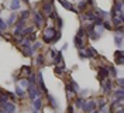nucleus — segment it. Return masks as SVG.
Instances as JSON below:
<instances>
[{"label": "nucleus", "instance_id": "f257e3e1", "mask_svg": "<svg viewBox=\"0 0 124 113\" xmlns=\"http://www.w3.org/2000/svg\"><path fill=\"white\" fill-rule=\"evenodd\" d=\"M27 93H28V98H30L31 100H34V99L39 98L41 90H39L38 85H28V88H27Z\"/></svg>", "mask_w": 124, "mask_h": 113}, {"label": "nucleus", "instance_id": "f03ea898", "mask_svg": "<svg viewBox=\"0 0 124 113\" xmlns=\"http://www.w3.org/2000/svg\"><path fill=\"white\" fill-rule=\"evenodd\" d=\"M55 34H56V30H55L54 27H46L45 30H44V41H45L46 44H51V41H52Z\"/></svg>", "mask_w": 124, "mask_h": 113}, {"label": "nucleus", "instance_id": "7ed1b4c3", "mask_svg": "<svg viewBox=\"0 0 124 113\" xmlns=\"http://www.w3.org/2000/svg\"><path fill=\"white\" fill-rule=\"evenodd\" d=\"M0 110L3 113H14L16 112V105L11 102H7L4 105H0Z\"/></svg>", "mask_w": 124, "mask_h": 113}, {"label": "nucleus", "instance_id": "20e7f679", "mask_svg": "<svg viewBox=\"0 0 124 113\" xmlns=\"http://www.w3.org/2000/svg\"><path fill=\"white\" fill-rule=\"evenodd\" d=\"M21 48H23V54L25 57H31L32 55V51H31V44L27 41V38H24V41L21 43Z\"/></svg>", "mask_w": 124, "mask_h": 113}, {"label": "nucleus", "instance_id": "39448f33", "mask_svg": "<svg viewBox=\"0 0 124 113\" xmlns=\"http://www.w3.org/2000/svg\"><path fill=\"white\" fill-rule=\"evenodd\" d=\"M82 110L85 113H90V112H93V110H96V102L94 100H87V102H85V106L82 107Z\"/></svg>", "mask_w": 124, "mask_h": 113}, {"label": "nucleus", "instance_id": "423d86ee", "mask_svg": "<svg viewBox=\"0 0 124 113\" xmlns=\"http://www.w3.org/2000/svg\"><path fill=\"white\" fill-rule=\"evenodd\" d=\"M54 11V6H52V1L51 0H46L45 3L42 4V13L46 16H51V13Z\"/></svg>", "mask_w": 124, "mask_h": 113}, {"label": "nucleus", "instance_id": "0eeeda50", "mask_svg": "<svg viewBox=\"0 0 124 113\" xmlns=\"http://www.w3.org/2000/svg\"><path fill=\"white\" fill-rule=\"evenodd\" d=\"M107 76H108L107 67H100L99 68V71H97V78H99V81L103 82L104 79H107Z\"/></svg>", "mask_w": 124, "mask_h": 113}, {"label": "nucleus", "instance_id": "6e6552de", "mask_svg": "<svg viewBox=\"0 0 124 113\" xmlns=\"http://www.w3.org/2000/svg\"><path fill=\"white\" fill-rule=\"evenodd\" d=\"M101 86H103V92L104 93H111V86H113V82L110 79H104L101 82Z\"/></svg>", "mask_w": 124, "mask_h": 113}, {"label": "nucleus", "instance_id": "1a4fd4ad", "mask_svg": "<svg viewBox=\"0 0 124 113\" xmlns=\"http://www.w3.org/2000/svg\"><path fill=\"white\" fill-rule=\"evenodd\" d=\"M73 43H75V47H76L79 51H83V50L86 48V45H85V43H83V40H82V38L75 37V38H73Z\"/></svg>", "mask_w": 124, "mask_h": 113}, {"label": "nucleus", "instance_id": "9d476101", "mask_svg": "<svg viewBox=\"0 0 124 113\" xmlns=\"http://www.w3.org/2000/svg\"><path fill=\"white\" fill-rule=\"evenodd\" d=\"M110 109L111 112H116V109H123V99H114Z\"/></svg>", "mask_w": 124, "mask_h": 113}, {"label": "nucleus", "instance_id": "9b49d317", "mask_svg": "<svg viewBox=\"0 0 124 113\" xmlns=\"http://www.w3.org/2000/svg\"><path fill=\"white\" fill-rule=\"evenodd\" d=\"M85 54H86V58H97V51L92 47L85 48Z\"/></svg>", "mask_w": 124, "mask_h": 113}, {"label": "nucleus", "instance_id": "f8f14e48", "mask_svg": "<svg viewBox=\"0 0 124 113\" xmlns=\"http://www.w3.org/2000/svg\"><path fill=\"white\" fill-rule=\"evenodd\" d=\"M54 64H55V65H61V64H63V57H62V51H56V52H55Z\"/></svg>", "mask_w": 124, "mask_h": 113}, {"label": "nucleus", "instance_id": "ddd939ff", "mask_svg": "<svg viewBox=\"0 0 124 113\" xmlns=\"http://www.w3.org/2000/svg\"><path fill=\"white\" fill-rule=\"evenodd\" d=\"M34 21H35V24H37V27H41L42 23H44V17L39 14L38 11H35V13H34Z\"/></svg>", "mask_w": 124, "mask_h": 113}, {"label": "nucleus", "instance_id": "4468645a", "mask_svg": "<svg viewBox=\"0 0 124 113\" xmlns=\"http://www.w3.org/2000/svg\"><path fill=\"white\" fill-rule=\"evenodd\" d=\"M58 1H59V3H61L62 6H63V7L66 9V10H72L73 13H76V10H75V9L72 7V4H70V1H68V0H58Z\"/></svg>", "mask_w": 124, "mask_h": 113}, {"label": "nucleus", "instance_id": "2eb2a0df", "mask_svg": "<svg viewBox=\"0 0 124 113\" xmlns=\"http://www.w3.org/2000/svg\"><path fill=\"white\" fill-rule=\"evenodd\" d=\"M32 107H34V110H35V112H38L39 109L42 107V102H41V99H39V98L34 99V100H32Z\"/></svg>", "mask_w": 124, "mask_h": 113}, {"label": "nucleus", "instance_id": "dca6fc26", "mask_svg": "<svg viewBox=\"0 0 124 113\" xmlns=\"http://www.w3.org/2000/svg\"><path fill=\"white\" fill-rule=\"evenodd\" d=\"M8 102V96L6 95V90H0V105H4Z\"/></svg>", "mask_w": 124, "mask_h": 113}, {"label": "nucleus", "instance_id": "f3484780", "mask_svg": "<svg viewBox=\"0 0 124 113\" xmlns=\"http://www.w3.org/2000/svg\"><path fill=\"white\" fill-rule=\"evenodd\" d=\"M16 20H17V16H16V13H11L10 14V17H8L7 20H6V24H7V27L8 26H13L16 23Z\"/></svg>", "mask_w": 124, "mask_h": 113}, {"label": "nucleus", "instance_id": "a211bd4d", "mask_svg": "<svg viewBox=\"0 0 124 113\" xmlns=\"http://www.w3.org/2000/svg\"><path fill=\"white\" fill-rule=\"evenodd\" d=\"M45 64V58H44V55H38V57H35V65L37 67H42Z\"/></svg>", "mask_w": 124, "mask_h": 113}, {"label": "nucleus", "instance_id": "6ab92c4d", "mask_svg": "<svg viewBox=\"0 0 124 113\" xmlns=\"http://www.w3.org/2000/svg\"><path fill=\"white\" fill-rule=\"evenodd\" d=\"M46 99L49 100V105L52 106L54 109H56V107H58V103H56V100H55V98L52 96V95H48V93H46Z\"/></svg>", "mask_w": 124, "mask_h": 113}, {"label": "nucleus", "instance_id": "aec40b11", "mask_svg": "<svg viewBox=\"0 0 124 113\" xmlns=\"http://www.w3.org/2000/svg\"><path fill=\"white\" fill-rule=\"evenodd\" d=\"M113 9L116 10L117 13L118 11H123V0H117L116 3H114V6H113Z\"/></svg>", "mask_w": 124, "mask_h": 113}, {"label": "nucleus", "instance_id": "412c9836", "mask_svg": "<svg viewBox=\"0 0 124 113\" xmlns=\"http://www.w3.org/2000/svg\"><path fill=\"white\" fill-rule=\"evenodd\" d=\"M65 72V65L61 64V65H55V74L56 75H62Z\"/></svg>", "mask_w": 124, "mask_h": 113}, {"label": "nucleus", "instance_id": "4be33fe9", "mask_svg": "<svg viewBox=\"0 0 124 113\" xmlns=\"http://www.w3.org/2000/svg\"><path fill=\"white\" fill-rule=\"evenodd\" d=\"M14 26H16V28H18V30H24V26H25V20H16L14 23Z\"/></svg>", "mask_w": 124, "mask_h": 113}, {"label": "nucleus", "instance_id": "5701e85b", "mask_svg": "<svg viewBox=\"0 0 124 113\" xmlns=\"http://www.w3.org/2000/svg\"><path fill=\"white\" fill-rule=\"evenodd\" d=\"M114 43H116L117 47H121V45H123V34L114 35Z\"/></svg>", "mask_w": 124, "mask_h": 113}, {"label": "nucleus", "instance_id": "b1692460", "mask_svg": "<svg viewBox=\"0 0 124 113\" xmlns=\"http://www.w3.org/2000/svg\"><path fill=\"white\" fill-rule=\"evenodd\" d=\"M27 81H28V83H30V85H37V75H35V74H31V75H28Z\"/></svg>", "mask_w": 124, "mask_h": 113}, {"label": "nucleus", "instance_id": "393cba45", "mask_svg": "<svg viewBox=\"0 0 124 113\" xmlns=\"http://www.w3.org/2000/svg\"><path fill=\"white\" fill-rule=\"evenodd\" d=\"M24 95H25V92H24L23 88H20L18 85L16 86V96H18V98H23Z\"/></svg>", "mask_w": 124, "mask_h": 113}, {"label": "nucleus", "instance_id": "a878e982", "mask_svg": "<svg viewBox=\"0 0 124 113\" xmlns=\"http://www.w3.org/2000/svg\"><path fill=\"white\" fill-rule=\"evenodd\" d=\"M75 106L82 109V107L85 106V99L83 98H76V100H75Z\"/></svg>", "mask_w": 124, "mask_h": 113}, {"label": "nucleus", "instance_id": "bb28decb", "mask_svg": "<svg viewBox=\"0 0 124 113\" xmlns=\"http://www.w3.org/2000/svg\"><path fill=\"white\" fill-rule=\"evenodd\" d=\"M6 28H7V24H6V21L0 17V35H1V33H4L6 31Z\"/></svg>", "mask_w": 124, "mask_h": 113}, {"label": "nucleus", "instance_id": "cd10ccee", "mask_svg": "<svg viewBox=\"0 0 124 113\" xmlns=\"http://www.w3.org/2000/svg\"><path fill=\"white\" fill-rule=\"evenodd\" d=\"M97 103H99V110H103V109L107 106V102H106V100H104L103 98L99 99V100H97Z\"/></svg>", "mask_w": 124, "mask_h": 113}, {"label": "nucleus", "instance_id": "c85d7f7f", "mask_svg": "<svg viewBox=\"0 0 124 113\" xmlns=\"http://www.w3.org/2000/svg\"><path fill=\"white\" fill-rule=\"evenodd\" d=\"M20 1H21V0H13L11 4H10L11 10H17V9H20Z\"/></svg>", "mask_w": 124, "mask_h": 113}, {"label": "nucleus", "instance_id": "c756f323", "mask_svg": "<svg viewBox=\"0 0 124 113\" xmlns=\"http://www.w3.org/2000/svg\"><path fill=\"white\" fill-rule=\"evenodd\" d=\"M85 18H87V20H90L93 23L96 20V16L93 14V13H90V11H85Z\"/></svg>", "mask_w": 124, "mask_h": 113}, {"label": "nucleus", "instance_id": "7c9ffc66", "mask_svg": "<svg viewBox=\"0 0 124 113\" xmlns=\"http://www.w3.org/2000/svg\"><path fill=\"white\" fill-rule=\"evenodd\" d=\"M123 88H120V89H117L114 92V99H123Z\"/></svg>", "mask_w": 124, "mask_h": 113}, {"label": "nucleus", "instance_id": "2f4dec72", "mask_svg": "<svg viewBox=\"0 0 124 113\" xmlns=\"http://www.w3.org/2000/svg\"><path fill=\"white\" fill-rule=\"evenodd\" d=\"M107 71H108V74H111V75L114 76V78L117 76V69H116V67L110 65V67H107Z\"/></svg>", "mask_w": 124, "mask_h": 113}, {"label": "nucleus", "instance_id": "473e14b6", "mask_svg": "<svg viewBox=\"0 0 124 113\" xmlns=\"http://www.w3.org/2000/svg\"><path fill=\"white\" fill-rule=\"evenodd\" d=\"M96 14H97V17H99V18L107 17V13H106V11H103V10H100V9H96Z\"/></svg>", "mask_w": 124, "mask_h": 113}, {"label": "nucleus", "instance_id": "72a5a7b5", "mask_svg": "<svg viewBox=\"0 0 124 113\" xmlns=\"http://www.w3.org/2000/svg\"><path fill=\"white\" fill-rule=\"evenodd\" d=\"M69 85L72 86V89L75 90L76 93H79V85H78V83L75 82V81H69Z\"/></svg>", "mask_w": 124, "mask_h": 113}, {"label": "nucleus", "instance_id": "f704fd0d", "mask_svg": "<svg viewBox=\"0 0 124 113\" xmlns=\"http://www.w3.org/2000/svg\"><path fill=\"white\" fill-rule=\"evenodd\" d=\"M28 85H30V83H28L27 79H21V82H20L18 86H20V88H23V89H27V88H28Z\"/></svg>", "mask_w": 124, "mask_h": 113}, {"label": "nucleus", "instance_id": "c9c22d12", "mask_svg": "<svg viewBox=\"0 0 124 113\" xmlns=\"http://www.w3.org/2000/svg\"><path fill=\"white\" fill-rule=\"evenodd\" d=\"M85 28H83V27H82V28H79V30H78V34H76V37H79V38H82V40H83V37H85Z\"/></svg>", "mask_w": 124, "mask_h": 113}, {"label": "nucleus", "instance_id": "e433bc0d", "mask_svg": "<svg viewBox=\"0 0 124 113\" xmlns=\"http://www.w3.org/2000/svg\"><path fill=\"white\" fill-rule=\"evenodd\" d=\"M113 24H114V27H118V26H123V21L117 17H113Z\"/></svg>", "mask_w": 124, "mask_h": 113}, {"label": "nucleus", "instance_id": "4c0bfd02", "mask_svg": "<svg viewBox=\"0 0 124 113\" xmlns=\"http://www.w3.org/2000/svg\"><path fill=\"white\" fill-rule=\"evenodd\" d=\"M39 47H41V43H39V41H35V43H34V44L31 45V51H32V52H34V51H35V50H38Z\"/></svg>", "mask_w": 124, "mask_h": 113}, {"label": "nucleus", "instance_id": "58836bf2", "mask_svg": "<svg viewBox=\"0 0 124 113\" xmlns=\"http://www.w3.org/2000/svg\"><path fill=\"white\" fill-rule=\"evenodd\" d=\"M28 16H30V10H24V11H21V20H25V18H28Z\"/></svg>", "mask_w": 124, "mask_h": 113}, {"label": "nucleus", "instance_id": "ea45409f", "mask_svg": "<svg viewBox=\"0 0 124 113\" xmlns=\"http://www.w3.org/2000/svg\"><path fill=\"white\" fill-rule=\"evenodd\" d=\"M101 27H103V28H106V30H111V28H113V27H111V24H110L108 21H103Z\"/></svg>", "mask_w": 124, "mask_h": 113}, {"label": "nucleus", "instance_id": "a19ab883", "mask_svg": "<svg viewBox=\"0 0 124 113\" xmlns=\"http://www.w3.org/2000/svg\"><path fill=\"white\" fill-rule=\"evenodd\" d=\"M58 40H61V33H59V31H58V33H56V34L54 35V38H52V41H51V44H54V43H56Z\"/></svg>", "mask_w": 124, "mask_h": 113}, {"label": "nucleus", "instance_id": "79ce46f5", "mask_svg": "<svg viewBox=\"0 0 124 113\" xmlns=\"http://www.w3.org/2000/svg\"><path fill=\"white\" fill-rule=\"evenodd\" d=\"M78 7H79V10H85V9H86V3H85V0H82V1H79V4H78Z\"/></svg>", "mask_w": 124, "mask_h": 113}, {"label": "nucleus", "instance_id": "37998d69", "mask_svg": "<svg viewBox=\"0 0 124 113\" xmlns=\"http://www.w3.org/2000/svg\"><path fill=\"white\" fill-rule=\"evenodd\" d=\"M23 71L25 72V74H28V75H31V74H32V72H31V67H28V65L23 67Z\"/></svg>", "mask_w": 124, "mask_h": 113}, {"label": "nucleus", "instance_id": "c03bdc74", "mask_svg": "<svg viewBox=\"0 0 124 113\" xmlns=\"http://www.w3.org/2000/svg\"><path fill=\"white\" fill-rule=\"evenodd\" d=\"M6 95L8 96V99H13V100L16 99V93L14 92H7V90H6Z\"/></svg>", "mask_w": 124, "mask_h": 113}, {"label": "nucleus", "instance_id": "a18cd8bd", "mask_svg": "<svg viewBox=\"0 0 124 113\" xmlns=\"http://www.w3.org/2000/svg\"><path fill=\"white\" fill-rule=\"evenodd\" d=\"M55 20H56V23H58V27H59V30H61V28H62V26H63V24H62V18L59 17V16H58V17H56Z\"/></svg>", "mask_w": 124, "mask_h": 113}, {"label": "nucleus", "instance_id": "49530a36", "mask_svg": "<svg viewBox=\"0 0 124 113\" xmlns=\"http://www.w3.org/2000/svg\"><path fill=\"white\" fill-rule=\"evenodd\" d=\"M114 57H117V58H123V51H121V50L116 51V52H114Z\"/></svg>", "mask_w": 124, "mask_h": 113}, {"label": "nucleus", "instance_id": "de8ad7c7", "mask_svg": "<svg viewBox=\"0 0 124 113\" xmlns=\"http://www.w3.org/2000/svg\"><path fill=\"white\" fill-rule=\"evenodd\" d=\"M114 31H117L118 34H123V26H118V27H114Z\"/></svg>", "mask_w": 124, "mask_h": 113}, {"label": "nucleus", "instance_id": "09e8293b", "mask_svg": "<svg viewBox=\"0 0 124 113\" xmlns=\"http://www.w3.org/2000/svg\"><path fill=\"white\" fill-rule=\"evenodd\" d=\"M79 57H80L82 60H87V58H86V54H85V50H83V51H79Z\"/></svg>", "mask_w": 124, "mask_h": 113}, {"label": "nucleus", "instance_id": "8fccbe9b", "mask_svg": "<svg viewBox=\"0 0 124 113\" xmlns=\"http://www.w3.org/2000/svg\"><path fill=\"white\" fill-rule=\"evenodd\" d=\"M123 81H124L123 78H118V79H117V83H118V86H120V88H123V85H124Z\"/></svg>", "mask_w": 124, "mask_h": 113}, {"label": "nucleus", "instance_id": "3c124183", "mask_svg": "<svg viewBox=\"0 0 124 113\" xmlns=\"http://www.w3.org/2000/svg\"><path fill=\"white\" fill-rule=\"evenodd\" d=\"M66 112H68V113H73V106H68V109H66Z\"/></svg>", "mask_w": 124, "mask_h": 113}, {"label": "nucleus", "instance_id": "603ef678", "mask_svg": "<svg viewBox=\"0 0 124 113\" xmlns=\"http://www.w3.org/2000/svg\"><path fill=\"white\" fill-rule=\"evenodd\" d=\"M116 64H118V65H123V58H117Z\"/></svg>", "mask_w": 124, "mask_h": 113}, {"label": "nucleus", "instance_id": "864d4df0", "mask_svg": "<svg viewBox=\"0 0 124 113\" xmlns=\"http://www.w3.org/2000/svg\"><path fill=\"white\" fill-rule=\"evenodd\" d=\"M85 3H86V4H93V3H94V1H93V0H86Z\"/></svg>", "mask_w": 124, "mask_h": 113}, {"label": "nucleus", "instance_id": "5fc2aeb1", "mask_svg": "<svg viewBox=\"0 0 124 113\" xmlns=\"http://www.w3.org/2000/svg\"><path fill=\"white\" fill-rule=\"evenodd\" d=\"M114 113H123V109H118L117 112H114Z\"/></svg>", "mask_w": 124, "mask_h": 113}, {"label": "nucleus", "instance_id": "6e6d98bb", "mask_svg": "<svg viewBox=\"0 0 124 113\" xmlns=\"http://www.w3.org/2000/svg\"><path fill=\"white\" fill-rule=\"evenodd\" d=\"M24 3H30V0H24Z\"/></svg>", "mask_w": 124, "mask_h": 113}, {"label": "nucleus", "instance_id": "4d7b16f0", "mask_svg": "<svg viewBox=\"0 0 124 113\" xmlns=\"http://www.w3.org/2000/svg\"><path fill=\"white\" fill-rule=\"evenodd\" d=\"M90 113H97V112H96V110H93V112H90Z\"/></svg>", "mask_w": 124, "mask_h": 113}, {"label": "nucleus", "instance_id": "13d9d810", "mask_svg": "<svg viewBox=\"0 0 124 113\" xmlns=\"http://www.w3.org/2000/svg\"><path fill=\"white\" fill-rule=\"evenodd\" d=\"M103 113H104V112H103Z\"/></svg>", "mask_w": 124, "mask_h": 113}]
</instances>
